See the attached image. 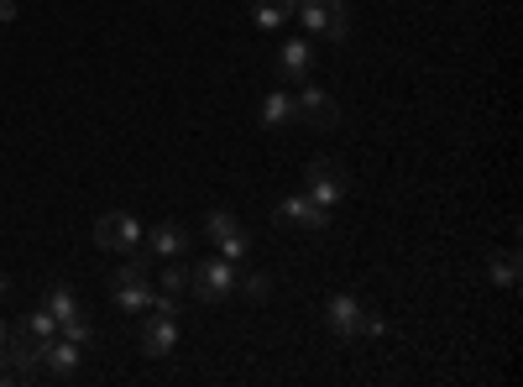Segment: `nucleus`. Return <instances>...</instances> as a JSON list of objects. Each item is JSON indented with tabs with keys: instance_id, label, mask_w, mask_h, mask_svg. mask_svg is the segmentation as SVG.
Instances as JSON below:
<instances>
[{
	"instance_id": "obj_16",
	"label": "nucleus",
	"mask_w": 523,
	"mask_h": 387,
	"mask_svg": "<svg viewBox=\"0 0 523 387\" xmlns=\"http://www.w3.org/2000/svg\"><path fill=\"white\" fill-rule=\"evenodd\" d=\"M42 309L53 314V320H68V314L79 309V299H74V288H63V283H53L48 293H42Z\"/></svg>"
},
{
	"instance_id": "obj_9",
	"label": "nucleus",
	"mask_w": 523,
	"mask_h": 387,
	"mask_svg": "<svg viewBox=\"0 0 523 387\" xmlns=\"http://www.w3.org/2000/svg\"><path fill=\"white\" fill-rule=\"evenodd\" d=\"M293 110H299V121H304L309 131H335V126H340V105L325 95V89H314V84L304 89L299 100H293Z\"/></svg>"
},
{
	"instance_id": "obj_20",
	"label": "nucleus",
	"mask_w": 523,
	"mask_h": 387,
	"mask_svg": "<svg viewBox=\"0 0 523 387\" xmlns=\"http://www.w3.org/2000/svg\"><path fill=\"white\" fill-rule=\"evenodd\" d=\"M58 335H63V340H74V346H89V340H95V325L84 320V309H74L68 320H58Z\"/></svg>"
},
{
	"instance_id": "obj_10",
	"label": "nucleus",
	"mask_w": 523,
	"mask_h": 387,
	"mask_svg": "<svg viewBox=\"0 0 523 387\" xmlns=\"http://www.w3.org/2000/svg\"><path fill=\"white\" fill-rule=\"evenodd\" d=\"M272 215H278V225H299V231H325V225H330V210H325V204H314L309 194H288Z\"/></svg>"
},
{
	"instance_id": "obj_3",
	"label": "nucleus",
	"mask_w": 523,
	"mask_h": 387,
	"mask_svg": "<svg viewBox=\"0 0 523 387\" xmlns=\"http://www.w3.org/2000/svg\"><path fill=\"white\" fill-rule=\"evenodd\" d=\"M304 194L314 204H325V210H335V204L351 194V173L340 168L335 157H314V163L304 168Z\"/></svg>"
},
{
	"instance_id": "obj_21",
	"label": "nucleus",
	"mask_w": 523,
	"mask_h": 387,
	"mask_svg": "<svg viewBox=\"0 0 523 387\" xmlns=\"http://www.w3.org/2000/svg\"><path fill=\"white\" fill-rule=\"evenodd\" d=\"M241 231V220L231 210H210V220H204V236L210 241H225V236H236Z\"/></svg>"
},
{
	"instance_id": "obj_22",
	"label": "nucleus",
	"mask_w": 523,
	"mask_h": 387,
	"mask_svg": "<svg viewBox=\"0 0 523 387\" xmlns=\"http://www.w3.org/2000/svg\"><path fill=\"white\" fill-rule=\"evenodd\" d=\"M246 252H252V236H246V231H236V236L220 241V257L225 262H246Z\"/></svg>"
},
{
	"instance_id": "obj_13",
	"label": "nucleus",
	"mask_w": 523,
	"mask_h": 387,
	"mask_svg": "<svg viewBox=\"0 0 523 387\" xmlns=\"http://www.w3.org/2000/svg\"><path fill=\"white\" fill-rule=\"evenodd\" d=\"M79 356H84V346H74V340H53L48 351H42V377H74L79 372Z\"/></svg>"
},
{
	"instance_id": "obj_26",
	"label": "nucleus",
	"mask_w": 523,
	"mask_h": 387,
	"mask_svg": "<svg viewBox=\"0 0 523 387\" xmlns=\"http://www.w3.org/2000/svg\"><path fill=\"white\" fill-rule=\"evenodd\" d=\"M0 356H6V325H0Z\"/></svg>"
},
{
	"instance_id": "obj_15",
	"label": "nucleus",
	"mask_w": 523,
	"mask_h": 387,
	"mask_svg": "<svg viewBox=\"0 0 523 387\" xmlns=\"http://www.w3.org/2000/svg\"><path fill=\"white\" fill-rule=\"evenodd\" d=\"M252 21L262 32H278L283 21H293V0H257L252 6Z\"/></svg>"
},
{
	"instance_id": "obj_7",
	"label": "nucleus",
	"mask_w": 523,
	"mask_h": 387,
	"mask_svg": "<svg viewBox=\"0 0 523 387\" xmlns=\"http://www.w3.org/2000/svg\"><path fill=\"white\" fill-rule=\"evenodd\" d=\"M325 325L340 346H346V340H361V330H367V304H361L356 293H335V299H325Z\"/></svg>"
},
{
	"instance_id": "obj_6",
	"label": "nucleus",
	"mask_w": 523,
	"mask_h": 387,
	"mask_svg": "<svg viewBox=\"0 0 523 387\" xmlns=\"http://www.w3.org/2000/svg\"><path fill=\"white\" fill-rule=\"evenodd\" d=\"M95 246L100 252H131V246H142V220H136L131 210H105L95 220Z\"/></svg>"
},
{
	"instance_id": "obj_5",
	"label": "nucleus",
	"mask_w": 523,
	"mask_h": 387,
	"mask_svg": "<svg viewBox=\"0 0 523 387\" xmlns=\"http://www.w3.org/2000/svg\"><path fill=\"white\" fill-rule=\"evenodd\" d=\"M42 351H48V346H42L27 325H16V330H6V356H0V361L11 367L16 382H37L42 377Z\"/></svg>"
},
{
	"instance_id": "obj_18",
	"label": "nucleus",
	"mask_w": 523,
	"mask_h": 387,
	"mask_svg": "<svg viewBox=\"0 0 523 387\" xmlns=\"http://www.w3.org/2000/svg\"><path fill=\"white\" fill-rule=\"evenodd\" d=\"M487 278L503 283V288H518V252H497V257L487 262Z\"/></svg>"
},
{
	"instance_id": "obj_2",
	"label": "nucleus",
	"mask_w": 523,
	"mask_h": 387,
	"mask_svg": "<svg viewBox=\"0 0 523 387\" xmlns=\"http://www.w3.org/2000/svg\"><path fill=\"white\" fill-rule=\"evenodd\" d=\"M189 288L199 293V304H225L241 288V272L225 257H204L199 267H189Z\"/></svg>"
},
{
	"instance_id": "obj_23",
	"label": "nucleus",
	"mask_w": 523,
	"mask_h": 387,
	"mask_svg": "<svg viewBox=\"0 0 523 387\" xmlns=\"http://www.w3.org/2000/svg\"><path fill=\"white\" fill-rule=\"evenodd\" d=\"M267 293H272V283H267V272H252V278H246V299H267Z\"/></svg>"
},
{
	"instance_id": "obj_17",
	"label": "nucleus",
	"mask_w": 523,
	"mask_h": 387,
	"mask_svg": "<svg viewBox=\"0 0 523 387\" xmlns=\"http://www.w3.org/2000/svg\"><path fill=\"white\" fill-rule=\"evenodd\" d=\"M21 325H27V330L42 340V346H53V340H58V320H53V314L42 309V304H37L32 314H21Z\"/></svg>"
},
{
	"instance_id": "obj_24",
	"label": "nucleus",
	"mask_w": 523,
	"mask_h": 387,
	"mask_svg": "<svg viewBox=\"0 0 523 387\" xmlns=\"http://www.w3.org/2000/svg\"><path fill=\"white\" fill-rule=\"evenodd\" d=\"M0 21H16V0H0Z\"/></svg>"
},
{
	"instance_id": "obj_12",
	"label": "nucleus",
	"mask_w": 523,
	"mask_h": 387,
	"mask_svg": "<svg viewBox=\"0 0 523 387\" xmlns=\"http://www.w3.org/2000/svg\"><path fill=\"white\" fill-rule=\"evenodd\" d=\"M272 68H278V79H309V68H314V42H309V37L283 42V53L272 58Z\"/></svg>"
},
{
	"instance_id": "obj_1",
	"label": "nucleus",
	"mask_w": 523,
	"mask_h": 387,
	"mask_svg": "<svg viewBox=\"0 0 523 387\" xmlns=\"http://www.w3.org/2000/svg\"><path fill=\"white\" fill-rule=\"evenodd\" d=\"M152 252L147 246H131L126 252V262L110 272V299H116V309H126V314H142V309H152Z\"/></svg>"
},
{
	"instance_id": "obj_8",
	"label": "nucleus",
	"mask_w": 523,
	"mask_h": 387,
	"mask_svg": "<svg viewBox=\"0 0 523 387\" xmlns=\"http://www.w3.org/2000/svg\"><path fill=\"white\" fill-rule=\"evenodd\" d=\"M136 346H142V356H173L178 351V314H147L142 320V335H136Z\"/></svg>"
},
{
	"instance_id": "obj_4",
	"label": "nucleus",
	"mask_w": 523,
	"mask_h": 387,
	"mask_svg": "<svg viewBox=\"0 0 523 387\" xmlns=\"http://www.w3.org/2000/svg\"><path fill=\"white\" fill-rule=\"evenodd\" d=\"M293 16H299L314 37H330V42H340V37L351 32L346 0H293Z\"/></svg>"
},
{
	"instance_id": "obj_11",
	"label": "nucleus",
	"mask_w": 523,
	"mask_h": 387,
	"mask_svg": "<svg viewBox=\"0 0 523 387\" xmlns=\"http://www.w3.org/2000/svg\"><path fill=\"white\" fill-rule=\"evenodd\" d=\"M142 241H147L152 262H173V257H184V252H189V231H184L178 220L152 225V231H142Z\"/></svg>"
},
{
	"instance_id": "obj_25",
	"label": "nucleus",
	"mask_w": 523,
	"mask_h": 387,
	"mask_svg": "<svg viewBox=\"0 0 523 387\" xmlns=\"http://www.w3.org/2000/svg\"><path fill=\"white\" fill-rule=\"evenodd\" d=\"M11 299V278H0V304H6Z\"/></svg>"
},
{
	"instance_id": "obj_19",
	"label": "nucleus",
	"mask_w": 523,
	"mask_h": 387,
	"mask_svg": "<svg viewBox=\"0 0 523 387\" xmlns=\"http://www.w3.org/2000/svg\"><path fill=\"white\" fill-rule=\"evenodd\" d=\"M157 278H163V293H173V299H178V293L189 288V262H184V257H173V262L157 267Z\"/></svg>"
},
{
	"instance_id": "obj_14",
	"label": "nucleus",
	"mask_w": 523,
	"mask_h": 387,
	"mask_svg": "<svg viewBox=\"0 0 523 387\" xmlns=\"http://www.w3.org/2000/svg\"><path fill=\"white\" fill-rule=\"evenodd\" d=\"M257 116H262L267 131H283V126L299 121V110H293V95H283V89H278V95H267V100L257 105Z\"/></svg>"
}]
</instances>
